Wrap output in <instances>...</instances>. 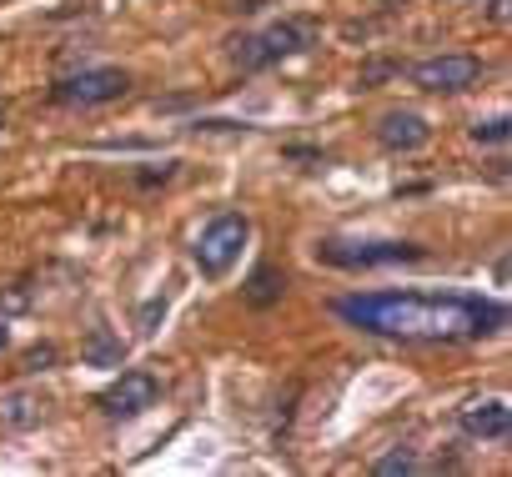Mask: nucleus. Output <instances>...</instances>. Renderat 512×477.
I'll return each instance as SVG.
<instances>
[{
  "label": "nucleus",
  "mask_w": 512,
  "mask_h": 477,
  "mask_svg": "<svg viewBox=\"0 0 512 477\" xmlns=\"http://www.w3.org/2000/svg\"><path fill=\"white\" fill-rule=\"evenodd\" d=\"M337 317L372 332V337H402V342H477L507 322L502 302L457 297V292H367L342 297Z\"/></svg>",
  "instance_id": "f257e3e1"
},
{
  "label": "nucleus",
  "mask_w": 512,
  "mask_h": 477,
  "mask_svg": "<svg viewBox=\"0 0 512 477\" xmlns=\"http://www.w3.org/2000/svg\"><path fill=\"white\" fill-rule=\"evenodd\" d=\"M246 242H251V221L236 216V211H221L201 226L196 247H191V262L201 267V277H226L236 267V257L246 252Z\"/></svg>",
  "instance_id": "f03ea898"
},
{
  "label": "nucleus",
  "mask_w": 512,
  "mask_h": 477,
  "mask_svg": "<svg viewBox=\"0 0 512 477\" xmlns=\"http://www.w3.org/2000/svg\"><path fill=\"white\" fill-rule=\"evenodd\" d=\"M417 257H422V247H412V242H342V236H327V242H317V262L347 267V272L397 267V262H417Z\"/></svg>",
  "instance_id": "7ed1b4c3"
},
{
  "label": "nucleus",
  "mask_w": 512,
  "mask_h": 477,
  "mask_svg": "<svg viewBox=\"0 0 512 477\" xmlns=\"http://www.w3.org/2000/svg\"><path fill=\"white\" fill-rule=\"evenodd\" d=\"M297 51H307V31L292 26V21H277V26H267V31L236 41V61H241L246 71L277 66V61H287V56H297Z\"/></svg>",
  "instance_id": "20e7f679"
},
{
  "label": "nucleus",
  "mask_w": 512,
  "mask_h": 477,
  "mask_svg": "<svg viewBox=\"0 0 512 477\" xmlns=\"http://www.w3.org/2000/svg\"><path fill=\"white\" fill-rule=\"evenodd\" d=\"M131 91V76L121 66H91V71H76L56 86V101L66 106H106V101H121Z\"/></svg>",
  "instance_id": "39448f33"
},
{
  "label": "nucleus",
  "mask_w": 512,
  "mask_h": 477,
  "mask_svg": "<svg viewBox=\"0 0 512 477\" xmlns=\"http://www.w3.org/2000/svg\"><path fill=\"white\" fill-rule=\"evenodd\" d=\"M156 397H161V382L151 377V372H121L106 392H101V412L106 417H116V422H131V417H141V412H151L156 407Z\"/></svg>",
  "instance_id": "423d86ee"
},
{
  "label": "nucleus",
  "mask_w": 512,
  "mask_h": 477,
  "mask_svg": "<svg viewBox=\"0 0 512 477\" xmlns=\"http://www.w3.org/2000/svg\"><path fill=\"white\" fill-rule=\"evenodd\" d=\"M482 76V61L477 56H432V61H422V66H412V86H422V91H467L472 81Z\"/></svg>",
  "instance_id": "0eeeda50"
},
{
  "label": "nucleus",
  "mask_w": 512,
  "mask_h": 477,
  "mask_svg": "<svg viewBox=\"0 0 512 477\" xmlns=\"http://www.w3.org/2000/svg\"><path fill=\"white\" fill-rule=\"evenodd\" d=\"M457 422H462L467 437L502 442V437L512 432V407H507V397H477V402H467V407L457 412Z\"/></svg>",
  "instance_id": "6e6552de"
},
{
  "label": "nucleus",
  "mask_w": 512,
  "mask_h": 477,
  "mask_svg": "<svg viewBox=\"0 0 512 477\" xmlns=\"http://www.w3.org/2000/svg\"><path fill=\"white\" fill-rule=\"evenodd\" d=\"M377 141H382L387 151H397V156H412V151H422V146L432 141V126H427L417 111H387V116L377 121Z\"/></svg>",
  "instance_id": "1a4fd4ad"
},
{
  "label": "nucleus",
  "mask_w": 512,
  "mask_h": 477,
  "mask_svg": "<svg viewBox=\"0 0 512 477\" xmlns=\"http://www.w3.org/2000/svg\"><path fill=\"white\" fill-rule=\"evenodd\" d=\"M46 412H51V402L41 392H31V387L0 397V427H41Z\"/></svg>",
  "instance_id": "9d476101"
},
{
  "label": "nucleus",
  "mask_w": 512,
  "mask_h": 477,
  "mask_svg": "<svg viewBox=\"0 0 512 477\" xmlns=\"http://www.w3.org/2000/svg\"><path fill=\"white\" fill-rule=\"evenodd\" d=\"M282 292H287V277H282L277 267H256L251 282H246V302H251V307H272Z\"/></svg>",
  "instance_id": "9b49d317"
},
{
  "label": "nucleus",
  "mask_w": 512,
  "mask_h": 477,
  "mask_svg": "<svg viewBox=\"0 0 512 477\" xmlns=\"http://www.w3.org/2000/svg\"><path fill=\"white\" fill-rule=\"evenodd\" d=\"M121 352H126L121 342H111L106 332H96V337H91V347H86V362H96V367H116V362H121Z\"/></svg>",
  "instance_id": "f8f14e48"
},
{
  "label": "nucleus",
  "mask_w": 512,
  "mask_h": 477,
  "mask_svg": "<svg viewBox=\"0 0 512 477\" xmlns=\"http://www.w3.org/2000/svg\"><path fill=\"white\" fill-rule=\"evenodd\" d=\"M417 467H422V457L402 447V452H387V457L377 462V477H392V472H417Z\"/></svg>",
  "instance_id": "ddd939ff"
},
{
  "label": "nucleus",
  "mask_w": 512,
  "mask_h": 477,
  "mask_svg": "<svg viewBox=\"0 0 512 477\" xmlns=\"http://www.w3.org/2000/svg\"><path fill=\"white\" fill-rule=\"evenodd\" d=\"M507 131H512V121L507 116H492V121H477L472 126V141H507Z\"/></svg>",
  "instance_id": "4468645a"
},
{
  "label": "nucleus",
  "mask_w": 512,
  "mask_h": 477,
  "mask_svg": "<svg viewBox=\"0 0 512 477\" xmlns=\"http://www.w3.org/2000/svg\"><path fill=\"white\" fill-rule=\"evenodd\" d=\"M156 317H166V302H151V307L141 312V322H146V332H151V322H156Z\"/></svg>",
  "instance_id": "2eb2a0df"
},
{
  "label": "nucleus",
  "mask_w": 512,
  "mask_h": 477,
  "mask_svg": "<svg viewBox=\"0 0 512 477\" xmlns=\"http://www.w3.org/2000/svg\"><path fill=\"white\" fill-rule=\"evenodd\" d=\"M6 342H11V327H6V322H0V352H6Z\"/></svg>",
  "instance_id": "dca6fc26"
},
{
  "label": "nucleus",
  "mask_w": 512,
  "mask_h": 477,
  "mask_svg": "<svg viewBox=\"0 0 512 477\" xmlns=\"http://www.w3.org/2000/svg\"><path fill=\"white\" fill-rule=\"evenodd\" d=\"M0 126H6V116H0Z\"/></svg>",
  "instance_id": "f3484780"
}]
</instances>
